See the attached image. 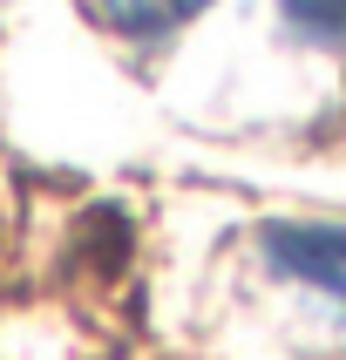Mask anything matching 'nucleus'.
<instances>
[{
    "label": "nucleus",
    "mask_w": 346,
    "mask_h": 360,
    "mask_svg": "<svg viewBox=\"0 0 346 360\" xmlns=\"http://www.w3.org/2000/svg\"><path fill=\"white\" fill-rule=\"evenodd\" d=\"M265 259L279 272H292V279L319 285L346 313V224H272L265 231Z\"/></svg>",
    "instance_id": "obj_1"
},
{
    "label": "nucleus",
    "mask_w": 346,
    "mask_h": 360,
    "mask_svg": "<svg viewBox=\"0 0 346 360\" xmlns=\"http://www.w3.org/2000/svg\"><path fill=\"white\" fill-rule=\"evenodd\" d=\"M204 0H88V14L102 27H116L129 41H149V34H170L177 20H190Z\"/></svg>",
    "instance_id": "obj_2"
},
{
    "label": "nucleus",
    "mask_w": 346,
    "mask_h": 360,
    "mask_svg": "<svg viewBox=\"0 0 346 360\" xmlns=\"http://www.w3.org/2000/svg\"><path fill=\"white\" fill-rule=\"evenodd\" d=\"M285 27L312 48H346V0H285Z\"/></svg>",
    "instance_id": "obj_3"
}]
</instances>
